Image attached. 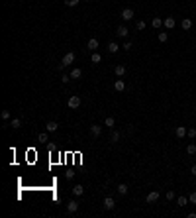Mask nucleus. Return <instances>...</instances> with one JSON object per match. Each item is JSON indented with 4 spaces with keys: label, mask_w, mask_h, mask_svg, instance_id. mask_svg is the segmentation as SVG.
<instances>
[{
    "label": "nucleus",
    "mask_w": 196,
    "mask_h": 218,
    "mask_svg": "<svg viewBox=\"0 0 196 218\" xmlns=\"http://www.w3.org/2000/svg\"><path fill=\"white\" fill-rule=\"evenodd\" d=\"M71 63H75V53L73 51H69V53H65V57H63V61L59 63V69H63V67H67V65H71Z\"/></svg>",
    "instance_id": "nucleus-1"
},
{
    "label": "nucleus",
    "mask_w": 196,
    "mask_h": 218,
    "mask_svg": "<svg viewBox=\"0 0 196 218\" xmlns=\"http://www.w3.org/2000/svg\"><path fill=\"white\" fill-rule=\"evenodd\" d=\"M159 197H161V193H159V191H151V193L145 197V200H147L149 204H153V202H157V200H159Z\"/></svg>",
    "instance_id": "nucleus-2"
},
{
    "label": "nucleus",
    "mask_w": 196,
    "mask_h": 218,
    "mask_svg": "<svg viewBox=\"0 0 196 218\" xmlns=\"http://www.w3.org/2000/svg\"><path fill=\"white\" fill-rule=\"evenodd\" d=\"M77 210H79V202H77L75 199L69 200V202H67V212H69V214H75Z\"/></svg>",
    "instance_id": "nucleus-3"
},
{
    "label": "nucleus",
    "mask_w": 196,
    "mask_h": 218,
    "mask_svg": "<svg viewBox=\"0 0 196 218\" xmlns=\"http://www.w3.org/2000/svg\"><path fill=\"white\" fill-rule=\"evenodd\" d=\"M122 20H126V22L133 20V10H131V8H124V10H122Z\"/></svg>",
    "instance_id": "nucleus-4"
},
{
    "label": "nucleus",
    "mask_w": 196,
    "mask_h": 218,
    "mask_svg": "<svg viewBox=\"0 0 196 218\" xmlns=\"http://www.w3.org/2000/svg\"><path fill=\"white\" fill-rule=\"evenodd\" d=\"M163 26H165L167 30H173L175 26H177V20H175L173 16H169V18H165V20H163Z\"/></svg>",
    "instance_id": "nucleus-5"
},
{
    "label": "nucleus",
    "mask_w": 196,
    "mask_h": 218,
    "mask_svg": "<svg viewBox=\"0 0 196 218\" xmlns=\"http://www.w3.org/2000/svg\"><path fill=\"white\" fill-rule=\"evenodd\" d=\"M67 104H69V108H73V110H77L80 106V98L79 96H71L69 98V102H67Z\"/></svg>",
    "instance_id": "nucleus-6"
},
{
    "label": "nucleus",
    "mask_w": 196,
    "mask_h": 218,
    "mask_svg": "<svg viewBox=\"0 0 196 218\" xmlns=\"http://www.w3.org/2000/svg\"><path fill=\"white\" fill-rule=\"evenodd\" d=\"M114 89L118 90V92H124V90H126V83H124V79H116V83H114Z\"/></svg>",
    "instance_id": "nucleus-7"
},
{
    "label": "nucleus",
    "mask_w": 196,
    "mask_h": 218,
    "mask_svg": "<svg viewBox=\"0 0 196 218\" xmlns=\"http://www.w3.org/2000/svg\"><path fill=\"white\" fill-rule=\"evenodd\" d=\"M114 206H116V200H114L112 197H106V199H104V208H106V210H112Z\"/></svg>",
    "instance_id": "nucleus-8"
},
{
    "label": "nucleus",
    "mask_w": 196,
    "mask_h": 218,
    "mask_svg": "<svg viewBox=\"0 0 196 218\" xmlns=\"http://www.w3.org/2000/svg\"><path fill=\"white\" fill-rule=\"evenodd\" d=\"M90 134H92V137H98L100 134H102V126H98V124H92V126H90Z\"/></svg>",
    "instance_id": "nucleus-9"
},
{
    "label": "nucleus",
    "mask_w": 196,
    "mask_h": 218,
    "mask_svg": "<svg viewBox=\"0 0 196 218\" xmlns=\"http://www.w3.org/2000/svg\"><path fill=\"white\" fill-rule=\"evenodd\" d=\"M186 132H188V130L184 128V126H177V130H175V136H177V137H181V140H182V137L186 136Z\"/></svg>",
    "instance_id": "nucleus-10"
},
{
    "label": "nucleus",
    "mask_w": 196,
    "mask_h": 218,
    "mask_svg": "<svg viewBox=\"0 0 196 218\" xmlns=\"http://www.w3.org/2000/svg\"><path fill=\"white\" fill-rule=\"evenodd\" d=\"M114 73H116V77H124L126 75V65H116L114 67Z\"/></svg>",
    "instance_id": "nucleus-11"
},
{
    "label": "nucleus",
    "mask_w": 196,
    "mask_h": 218,
    "mask_svg": "<svg viewBox=\"0 0 196 218\" xmlns=\"http://www.w3.org/2000/svg\"><path fill=\"white\" fill-rule=\"evenodd\" d=\"M45 128H47V132H57L59 124H57L55 120H51V122H47V124H45Z\"/></svg>",
    "instance_id": "nucleus-12"
},
{
    "label": "nucleus",
    "mask_w": 196,
    "mask_h": 218,
    "mask_svg": "<svg viewBox=\"0 0 196 218\" xmlns=\"http://www.w3.org/2000/svg\"><path fill=\"white\" fill-rule=\"evenodd\" d=\"M116 33L120 35V38H127V33H130V30H127L126 26H120V28L116 30Z\"/></svg>",
    "instance_id": "nucleus-13"
},
{
    "label": "nucleus",
    "mask_w": 196,
    "mask_h": 218,
    "mask_svg": "<svg viewBox=\"0 0 196 218\" xmlns=\"http://www.w3.org/2000/svg\"><path fill=\"white\" fill-rule=\"evenodd\" d=\"M104 126H106V128H114V126H116V118H114V116H108V118L104 120Z\"/></svg>",
    "instance_id": "nucleus-14"
},
{
    "label": "nucleus",
    "mask_w": 196,
    "mask_h": 218,
    "mask_svg": "<svg viewBox=\"0 0 196 218\" xmlns=\"http://www.w3.org/2000/svg\"><path fill=\"white\" fill-rule=\"evenodd\" d=\"M88 49H90V51H96V49H98V39L96 38H90L88 39Z\"/></svg>",
    "instance_id": "nucleus-15"
},
{
    "label": "nucleus",
    "mask_w": 196,
    "mask_h": 218,
    "mask_svg": "<svg viewBox=\"0 0 196 218\" xmlns=\"http://www.w3.org/2000/svg\"><path fill=\"white\" fill-rule=\"evenodd\" d=\"M108 51H110V53H118V51H120V45H118L116 41H110V43H108Z\"/></svg>",
    "instance_id": "nucleus-16"
},
{
    "label": "nucleus",
    "mask_w": 196,
    "mask_h": 218,
    "mask_svg": "<svg viewBox=\"0 0 196 218\" xmlns=\"http://www.w3.org/2000/svg\"><path fill=\"white\" fill-rule=\"evenodd\" d=\"M73 194H75V197L84 194V187H83V185H75V187H73Z\"/></svg>",
    "instance_id": "nucleus-17"
},
{
    "label": "nucleus",
    "mask_w": 196,
    "mask_h": 218,
    "mask_svg": "<svg viewBox=\"0 0 196 218\" xmlns=\"http://www.w3.org/2000/svg\"><path fill=\"white\" fill-rule=\"evenodd\" d=\"M69 75H71V79H80V75H83V71H80L79 67H75V69H73V71H71Z\"/></svg>",
    "instance_id": "nucleus-18"
},
{
    "label": "nucleus",
    "mask_w": 196,
    "mask_h": 218,
    "mask_svg": "<svg viewBox=\"0 0 196 218\" xmlns=\"http://www.w3.org/2000/svg\"><path fill=\"white\" fill-rule=\"evenodd\" d=\"M188 202H190L188 197H177V204H178V206H186Z\"/></svg>",
    "instance_id": "nucleus-19"
},
{
    "label": "nucleus",
    "mask_w": 196,
    "mask_h": 218,
    "mask_svg": "<svg viewBox=\"0 0 196 218\" xmlns=\"http://www.w3.org/2000/svg\"><path fill=\"white\" fill-rule=\"evenodd\" d=\"M181 26H182V30H190V28H192V20H190V18H184V20L181 22Z\"/></svg>",
    "instance_id": "nucleus-20"
},
{
    "label": "nucleus",
    "mask_w": 196,
    "mask_h": 218,
    "mask_svg": "<svg viewBox=\"0 0 196 218\" xmlns=\"http://www.w3.org/2000/svg\"><path fill=\"white\" fill-rule=\"evenodd\" d=\"M151 26H153L155 30L163 28V20H161V18H153V22H151Z\"/></svg>",
    "instance_id": "nucleus-21"
},
{
    "label": "nucleus",
    "mask_w": 196,
    "mask_h": 218,
    "mask_svg": "<svg viewBox=\"0 0 196 218\" xmlns=\"http://www.w3.org/2000/svg\"><path fill=\"white\" fill-rule=\"evenodd\" d=\"M127 191H130V189H127V185H124V183H120V185H118V193H120L122 197H124V194H127Z\"/></svg>",
    "instance_id": "nucleus-22"
},
{
    "label": "nucleus",
    "mask_w": 196,
    "mask_h": 218,
    "mask_svg": "<svg viewBox=\"0 0 196 218\" xmlns=\"http://www.w3.org/2000/svg\"><path fill=\"white\" fill-rule=\"evenodd\" d=\"M186 153L188 155H196V143H188L186 146Z\"/></svg>",
    "instance_id": "nucleus-23"
},
{
    "label": "nucleus",
    "mask_w": 196,
    "mask_h": 218,
    "mask_svg": "<svg viewBox=\"0 0 196 218\" xmlns=\"http://www.w3.org/2000/svg\"><path fill=\"white\" fill-rule=\"evenodd\" d=\"M90 61H92L94 65H98V63L102 61V57H100V53H92V55H90Z\"/></svg>",
    "instance_id": "nucleus-24"
},
{
    "label": "nucleus",
    "mask_w": 196,
    "mask_h": 218,
    "mask_svg": "<svg viewBox=\"0 0 196 218\" xmlns=\"http://www.w3.org/2000/svg\"><path fill=\"white\" fill-rule=\"evenodd\" d=\"M167 39H169V33H167V32H159V41L165 43Z\"/></svg>",
    "instance_id": "nucleus-25"
},
{
    "label": "nucleus",
    "mask_w": 196,
    "mask_h": 218,
    "mask_svg": "<svg viewBox=\"0 0 196 218\" xmlns=\"http://www.w3.org/2000/svg\"><path fill=\"white\" fill-rule=\"evenodd\" d=\"M10 126H12V128H14V130H18L20 126H22V120H20V118H14V120H12V124H10Z\"/></svg>",
    "instance_id": "nucleus-26"
},
{
    "label": "nucleus",
    "mask_w": 196,
    "mask_h": 218,
    "mask_svg": "<svg viewBox=\"0 0 196 218\" xmlns=\"http://www.w3.org/2000/svg\"><path fill=\"white\" fill-rule=\"evenodd\" d=\"M47 140H49V136H47L45 132H43V134H39V136H38V142H41V143H45Z\"/></svg>",
    "instance_id": "nucleus-27"
},
{
    "label": "nucleus",
    "mask_w": 196,
    "mask_h": 218,
    "mask_svg": "<svg viewBox=\"0 0 196 218\" xmlns=\"http://www.w3.org/2000/svg\"><path fill=\"white\" fill-rule=\"evenodd\" d=\"M118 140H120V132H112V136H110V142H112V143H116Z\"/></svg>",
    "instance_id": "nucleus-28"
},
{
    "label": "nucleus",
    "mask_w": 196,
    "mask_h": 218,
    "mask_svg": "<svg viewBox=\"0 0 196 218\" xmlns=\"http://www.w3.org/2000/svg\"><path fill=\"white\" fill-rule=\"evenodd\" d=\"M122 49H124V51H130V49H133V43H131V41H126L124 45H122Z\"/></svg>",
    "instance_id": "nucleus-29"
},
{
    "label": "nucleus",
    "mask_w": 196,
    "mask_h": 218,
    "mask_svg": "<svg viewBox=\"0 0 196 218\" xmlns=\"http://www.w3.org/2000/svg\"><path fill=\"white\" fill-rule=\"evenodd\" d=\"M186 136H188V137H192V140H194V137H196V128H188Z\"/></svg>",
    "instance_id": "nucleus-30"
},
{
    "label": "nucleus",
    "mask_w": 196,
    "mask_h": 218,
    "mask_svg": "<svg viewBox=\"0 0 196 218\" xmlns=\"http://www.w3.org/2000/svg\"><path fill=\"white\" fill-rule=\"evenodd\" d=\"M136 28L137 30H145V22H143V20H137V22H136Z\"/></svg>",
    "instance_id": "nucleus-31"
},
{
    "label": "nucleus",
    "mask_w": 196,
    "mask_h": 218,
    "mask_svg": "<svg viewBox=\"0 0 196 218\" xmlns=\"http://www.w3.org/2000/svg\"><path fill=\"white\" fill-rule=\"evenodd\" d=\"M175 199H177V197H175L173 191H167V200H169V202H171V200H175Z\"/></svg>",
    "instance_id": "nucleus-32"
},
{
    "label": "nucleus",
    "mask_w": 196,
    "mask_h": 218,
    "mask_svg": "<svg viewBox=\"0 0 196 218\" xmlns=\"http://www.w3.org/2000/svg\"><path fill=\"white\" fill-rule=\"evenodd\" d=\"M79 2H80V0H65V4H67V6H77Z\"/></svg>",
    "instance_id": "nucleus-33"
},
{
    "label": "nucleus",
    "mask_w": 196,
    "mask_h": 218,
    "mask_svg": "<svg viewBox=\"0 0 196 218\" xmlns=\"http://www.w3.org/2000/svg\"><path fill=\"white\" fill-rule=\"evenodd\" d=\"M188 200H190L192 204H196V191H194V193H190V197H188Z\"/></svg>",
    "instance_id": "nucleus-34"
},
{
    "label": "nucleus",
    "mask_w": 196,
    "mask_h": 218,
    "mask_svg": "<svg viewBox=\"0 0 196 218\" xmlns=\"http://www.w3.org/2000/svg\"><path fill=\"white\" fill-rule=\"evenodd\" d=\"M0 116H2L4 120H8L10 118V110H2V114H0Z\"/></svg>",
    "instance_id": "nucleus-35"
},
{
    "label": "nucleus",
    "mask_w": 196,
    "mask_h": 218,
    "mask_svg": "<svg viewBox=\"0 0 196 218\" xmlns=\"http://www.w3.org/2000/svg\"><path fill=\"white\" fill-rule=\"evenodd\" d=\"M61 81H63V83H69L71 81V75H61Z\"/></svg>",
    "instance_id": "nucleus-36"
},
{
    "label": "nucleus",
    "mask_w": 196,
    "mask_h": 218,
    "mask_svg": "<svg viewBox=\"0 0 196 218\" xmlns=\"http://www.w3.org/2000/svg\"><path fill=\"white\" fill-rule=\"evenodd\" d=\"M190 173H192V175L196 177V165H192V167H190Z\"/></svg>",
    "instance_id": "nucleus-37"
},
{
    "label": "nucleus",
    "mask_w": 196,
    "mask_h": 218,
    "mask_svg": "<svg viewBox=\"0 0 196 218\" xmlns=\"http://www.w3.org/2000/svg\"><path fill=\"white\" fill-rule=\"evenodd\" d=\"M86 2H92V0H86Z\"/></svg>",
    "instance_id": "nucleus-38"
}]
</instances>
